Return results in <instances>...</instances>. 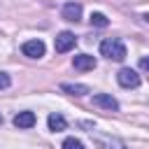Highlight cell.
Instances as JSON below:
<instances>
[{"instance_id":"obj_3","label":"cell","mask_w":149,"mask_h":149,"mask_svg":"<svg viewBox=\"0 0 149 149\" xmlns=\"http://www.w3.org/2000/svg\"><path fill=\"white\" fill-rule=\"evenodd\" d=\"M74 44H77V37H74V33H70V30H63V33H58V35H56L54 49H56L58 54H65V51H70Z\"/></svg>"},{"instance_id":"obj_14","label":"cell","mask_w":149,"mask_h":149,"mask_svg":"<svg viewBox=\"0 0 149 149\" xmlns=\"http://www.w3.org/2000/svg\"><path fill=\"white\" fill-rule=\"evenodd\" d=\"M147 68H149V61H147V58H140V70H142V72H144V70H147Z\"/></svg>"},{"instance_id":"obj_7","label":"cell","mask_w":149,"mask_h":149,"mask_svg":"<svg viewBox=\"0 0 149 149\" xmlns=\"http://www.w3.org/2000/svg\"><path fill=\"white\" fill-rule=\"evenodd\" d=\"M61 14H63L65 21H79L81 19V5L79 2H65Z\"/></svg>"},{"instance_id":"obj_1","label":"cell","mask_w":149,"mask_h":149,"mask_svg":"<svg viewBox=\"0 0 149 149\" xmlns=\"http://www.w3.org/2000/svg\"><path fill=\"white\" fill-rule=\"evenodd\" d=\"M100 54L109 61H123L126 58V44L119 37H107L100 42Z\"/></svg>"},{"instance_id":"obj_13","label":"cell","mask_w":149,"mask_h":149,"mask_svg":"<svg viewBox=\"0 0 149 149\" xmlns=\"http://www.w3.org/2000/svg\"><path fill=\"white\" fill-rule=\"evenodd\" d=\"M9 84H12L9 74H7V72H0V91H2V88H9Z\"/></svg>"},{"instance_id":"obj_10","label":"cell","mask_w":149,"mask_h":149,"mask_svg":"<svg viewBox=\"0 0 149 149\" xmlns=\"http://www.w3.org/2000/svg\"><path fill=\"white\" fill-rule=\"evenodd\" d=\"M61 88H63L65 93H70V95H86V93L91 91V88L84 86V84H63Z\"/></svg>"},{"instance_id":"obj_4","label":"cell","mask_w":149,"mask_h":149,"mask_svg":"<svg viewBox=\"0 0 149 149\" xmlns=\"http://www.w3.org/2000/svg\"><path fill=\"white\" fill-rule=\"evenodd\" d=\"M23 54L28 56V58H42L44 56V42L42 40H28V42H23Z\"/></svg>"},{"instance_id":"obj_8","label":"cell","mask_w":149,"mask_h":149,"mask_svg":"<svg viewBox=\"0 0 149 149\" xmlns=\"http://www.w3.org/2000/svg\"><path fill=\"white\" fill-rule=\"evenodd\" d=\"M14 126L16 128H33L35 126V114L33 112H19L14 116Z\"/></svg>"},{"instance_id":"obj_2","label":"cell","mask_w":149,"mask_h":149,"mask_svg":"<svg viewBox=\"0 0 149 149\" xmlns=\"http://www.w3.org/2000/svg\"><path fill=\"white\" fill-rule=\"evenodd\" d=\"M116 81H119L123 88H137V86H140V74H137L133 68H121L119 74H116Z\"/></svg>"},{"instance_id":"obj_6","label":"cell","mask_w":149,"mask_h":149,"mask_svg":"<svg viewBox=\"0 0 149 149\" xmlns=\"http://www.w3.org/2000/svg\"><path fill=\"white\" fill-rule=\"evenodd\" d=\"M72 65H74V70L86 72V70H93V68H95V58L88 56V54H77V56L72 58Z\"/></svg>"},{"instance_id":"obj_15","label":"cell","mask_w":149,"mask_h":149,"mask_svg":"<svg viewBox=\"0 0 149 149\" xmlns=\"http://www.w3.org/2000/svg\"><path fill=\"white\" fill-rule=\"evenodd\" d=\"M0 123H2V114H0Z\"/></svg>"},{"instance_id":"obj_11","label":"cell","mask_w":149,"mask_h":149,"mask_svg":"<svg viewBox=\"0 0 149 149\" xmlns=\"http://www.w3.org/2000/svg\"><path fill=\"white\" fill-rule=\"evenodd\" d=\"M91 23H93V26H98V28H105L109 21H107V16H105V14H100V12H93V14H91Z\"/></svg>"},{"instance_id":"obj_12","label":"cell","mask_w":149,"mask_h":149,"mask_svg":"<svg viewBox=\"0 0 149 149\" xmlns=\"http://www.w3.org/2000/svg\"><path fill=\"white\" fill-rule=\"evenodd\" d=\"M63 149H84V144L77 137H65L63 140Z\"/></svg>"},{"instance_id":"obj_9","label":"cell","mask_w":149,"mask_h":149,"mask_svg":"<svg viewBox=\"0 0 149 149\" xmlns=\"http://www.w3.org/2000/svg\"><path fill=\"white\" fill-rule=\"evenodd\" d=\"M47 123H49V130H65V126H68V121L61 116V114H49V119H47Z\"/></svg>"},{"instance_id":"obj_5","label":"cell","mask_w":149,"mask_h":149,"mask_svg":"<svg viewBox=\"0 0 149 149\" xmlns=\"http://www.w3.org/2000/svg\"><path fill=\"white\" fill-rule=\"evenodd\" d=\"M93 105H98V107H102V109H109V112H116V109H119L116 98H112V95H107V93H95V95H93Z\"/></svg>"}]
</instances>
